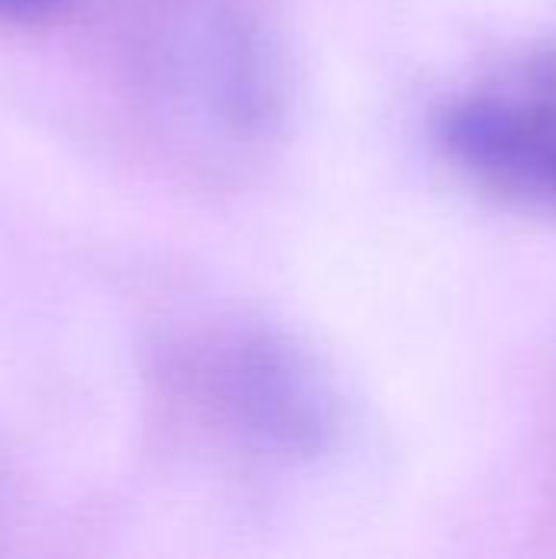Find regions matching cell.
Here are the masks:
<instances>
[{"label":"cell","instance_id":"cell-2","mask_svg":"<svg viewBox=\"0 0 556 559\" xmlns=\"http://www.w3.org/2000/svg\"><path fill=\"white\" fill-rule=\"evenodd\" d=\"M223 390L239 419L279 442H308L324 429V396L315 373L272 341L236 347L223 367Z\"/></svg>","mask_w":556,"mask_h":559},{"label":"cell","instance_id":"cell-3","mask_svg":"<svg viewBox=\"0 0 556 559\" xmlns=\"http://www.w3.org/2000/svg\"><path fill=\"white\" fill-rule=\"evenodd\" d=\"M62 0H0V16L16 20V16H36L46 13L52 7H59Z\"/></svg>","mask_w":556,"mask_h":559},{"label":"cell","instance_id":"cell-1","mask_svg":"<svg viewBox=\"0 0 556 559\" xmlns=\"http://www.w3.org/2000/svg\"><path fill=\"white\" fill-rule=\"evenodd\" d=\"M439 138L478 183L556 213V46L521 52L452 98Z\"/></svg>","mask_w":556,"mask_h":559}]
</instances>
